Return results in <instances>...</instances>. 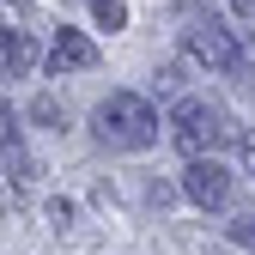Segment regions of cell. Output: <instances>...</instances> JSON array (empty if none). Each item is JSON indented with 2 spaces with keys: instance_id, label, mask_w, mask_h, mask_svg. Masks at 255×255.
Here are the masks:
<instances>
[{
  "instance_id": "cell-1",
  "label": "cell",
  "mask_w": 255,
  "mask_h": 255,
  "mask_svg": "<svg viewBox=\"0 0 255 255\" xmlns=\"http://www.w3.org/2000/svg\"><path fill=\"white\" fill-rule=\"evenodd\" d=\"M91 128H98V140L116 146V152H146V146H158V110L140 98V91H110V98L91 110Z\"/></svg>"
},
{
  "instance_id": "cell-15",
  "label": "cell",
  "mask_w": 255,
  "mask_h": 255,
  "mask_svg": "<svg viewBox=\"0 0 255 255\" xmlns=\"http://www.w3.org/2000/svg\"><path fill=\"white\" fill-rule=\"evenodd\" d=\"M231 6H237V12H249V6H255V0H231Z\"/></svg>"
},
{
  "instance_id": "cell-4",
  "label": "cell",
  "mask_w": 255,
  "mask_h": 255,
  "mask_svg": "<svg viewBox=\"0 0 255 255\" xmlns=\"http://www.w3.org/2000/svg\"><path fill=\"white\" fill-rule=\"evenodd\" d=\"M182 195L195 201L201 213H219V207L231 201V170L213 164V158H188V170H182Z\"/></svg>"
},
{
  "instance_id": "cell-2",
  "label": "cell",
  "mask_w": 255,
  "mask_h": 255,
  "mask_svg": "<svg viewBox=\"0 0 255 255\" xmlns=\"http://www.w3.org/2000/svg\"><path fill=\"white\" fill-rule=\"evenodd\" d=\"M243 128L219 110V104H201V98H182L176 116H170V140L188 152V158H207L213 146H237Z\"/></svg>"
},
{
  "instance_id": "cell-14",
  "label": "cell",
  "mask_w": 255,
  "mask_h": 255,
  "mask_svg": "<svg viewBox=\"0 0 255 255\" xmlns=\"http://www.w3.org/2000/svg\"><path fill=\"white\" fill-rule=\"evenodd\" d=\"M0 79H6V43H0Z\"/></svg>"
},
{
  "instance_id": "cell-6",
  "label": "cell",
  "mask_w": 255,
  "mask_h": 255,
  "mask_svg": "<svg viewBox=\"0 0 255 255\" xmlns=\"http://www.w3.org/2000/svg\"><path fill=\"white\" fill-rule=\"evenodd\" d=\"M0 43H6V73H30L37 67V37L30 30H0Z\"/></svg>"
},
{
  "instance_id": "cell-9",
  "label": "cell",
  "mask_w": 255,
  "mask_h": 255,
  "mask_svg": "<svg viewBox=\"0 0 255 255\" xmlns=\"http://www.w3.org/2000/svg\"><path fill=\"white\" fill-rule=\"evenodd\" d=\"M152 85H158V98H170V91L182 85V61H164V67H158V79H152Z\"/></svg>"
},
{
  "instance_id": "cell-8",
  "label": "cell",
  "mask_w": 255,
  "mask_h": 255,
  "mask_svg": "<svg viewBox=\"0 0 255 255\" xmlns=\"http://www.w3.org/2000/svg\"><path fill=\"white\" fill-rule=\"evenodd\" d=\"M12 146H18V110L0 98V152H12Z\"/></svg>"
},
{
  "instance_id": "cell-3",
  "label": "cell",
  "mask_w": 255,
  "mask_h": 255,
  "mask_svg": "<svg viewBox=\"0 0 255 255\" xmlns=\"http://www.w3.org/2000/svg\"><path fill=\"white\" fill-rule=\"evenodd\" d=\"M182 49H188V61H201L207 73H237L243 67V49H237V37L219 18H207V12H195L188 18V30H182Z\"/></svg>"
},
{
  "instance_id": "cell-5",
  "label": "cell",
  "mask_w": 255,
  "mask_h": 255,
  "mask_svg": "<svg viewBox=\"0 0 255 255\" xmlns=\"http://www.w3.org/2000/svg\"><path fill=\"white\" fill-rule=\"evenodd\" d=\"M85 67H98V43H91L85 30L61 24L55 43H49V73H85Z\"/></svg>"
},
{
  "instance_id": "cell-13",
  "label": "cell",
  "mask_w": 255,
  "mask_h": 255,
  "mask_svg": "<svg viewBox=\"0 0 255 255\" xmlns=\"http://www.w3.org/2000/svg\"><path fill=\"white\" fill-rule=\"evenodd\" d=\"M49 219H55V231H67V219H73V207H67V201H49Z\"/></svg>"
},
{
  "instance_id": "cell-12",
  "label": "cell",
  "mask_w": 255,
  "mask_h": 255,
  "mask_svg": "<svg viewBox=\"0 0 255 255\" xmlns=\"http://www.w3.org/2000/svg\"><path fill=\"white\" fill-rule=\"evenodd\" d=\"M237 158H243V176H255V128L237 134Z\"/></svg>"
},
{
  "instance_id": "cell-11",
  "label": "cell",
  "mask_w": 255,
  "mask_h": 255,
  "mask_svg": "<svg viewBox=\"0 0 255 255\" xmlns=\"http://www.w3.org/2000/svg\"><path fill=\"white\" fill-rule=\"evenodd\" d=\"M231 243H243V249H255V213H243V219H231Z\"/></svg>"
},
{
  "instance_id": "cell-7",
  "label": "cell",
  "mask_w": 255,
  "mask_h": 255,
  "mask_svg": "<svg viewBox=\"0 0 255 255\" xmlns=\"http://www.w3.org/2000/svg\"><path fill=\"white\" fill-rule=\"evenodd\" d=\"M91 18H98L104 30H122L128 24V0H91Z\"/></svg>"
},
{
  "instance_id": "cell-10",
  "label": "cell",
  "mask_w": 255,
  "mask_h": 255,
  "mask_svg": "<svg viewBox=\"0 0 255 255\" xmlns=\"http://www.w3.org/2000/svg\"><path fill=\"white\" fill-rule=\"evenodd\" d=\"M30 116H37V122H49V128H61V122H67V110H61L55 98H37V104H30Z\"/></svg>"
}]
</instances>
